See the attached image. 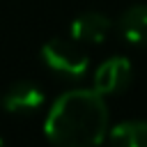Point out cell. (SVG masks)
<instances>
[{
  "mask_svg": "<svg viewBox=\"0 0 147 147\" xmlns=\"http://www.w3.org/2000/svg\"><path fill=\"white\" fill-rule=\"evenodd\" d=\"M44 133L51 142L64 147L99 145L108 136V108L103 94L92 90H69L57 96L44 119Z\"/></svg>",
  "mask_w": 147,
  "mask_h": 147,
  "instance_id": "1",
  "label": "cell"
},
{
  "mask_svg": "<svg viewBox=\"0 0 147 147\" xmlns=\"http://www.w3.org/2000/svg\"><path fill=\"white\" fill-rule=\"evenodd\" d=\"M41 62L62 78H80L87 74L90 60L76 39H51L41 46Z\"/></svg>",
  "mask_w": 147,
  "mask_h": 147,
  "instance_id": "2",
  "label": "cell"
},
{
  "mask_svg": "<svg viewBox=\"0 0 147 147\" xmlns=\"http://www.w3.org/2000/svg\"><path fill=\"white\" fill-rule=\"evenodd\" d=\"M131 74L133 67L126 57L122 55H113L108 60H103L96 71H94V90L99 94H119L129 87L131 83Z\"/></svg>",
  "mask_w": 147,
  "mask_h": 147,
  "instance_id": "3",
  "label": "cell"
},
{
  "mask_svg": "<svg viewBox=\"0 0 147 147\" xmlns=\"http://www.w3.org/2000/svg\"><path fill=\"white\" fill-rule=\"evenodd\" d=\"M0 106L11 115H32L44 106V90L32 80H18L2 92Z\"/></svg>",
  "mask_w": 147,
  "mask_h": 147,
  "instance_id": "4",
  "label": "cell"
},
{
  "mask_svg": "<svg viewBox=\"0 0 147 147\" xmlns=\"http://www.w3.org/2000/svg\"><path fill=\"white\" fill-rule=\"evenodd\" d=\"M110 18L101 11H85L80 16H76L69 25V34L71 39H76L78 44H101L108 32H110Z\"/></svg>",
  "mask_w": 147,
  "mask_h": 147,
  "instance_id": "5",
  "label": "cell"
},
{
  "mask_svg": "<svg viewBox=\"0 0 147 147\" xmlns=\"http://www.w3.org/2000/svg\"><path fill=\"white\" fill-rule=\"evenodd\" d=\"M117 30L124 41L147 46V5H133L117 18Z\"/></svg>",
  "mask_w": 147,
  "mask_h": 147,
  "instance_id": "6",
  "label": "cell"
},
{
  "mask_svg": "<svg viewBox=\"0 0 147 147\" xmlns=\"http://www.w3.org/2000/svg\"><path fill=\"white\" fill-rule=\"evenodd\" d=\"M106 140L119 147H147V122L145 119H126L108 129Z\"/></svg>",
  "mask_w": 147,
  "mask_h": 147,
  "instance_id": "7",
  "label": "cell"
},
{
  "mask_svg": "<svg viewBox=\"0 0 147 147\" xmlns=\"http://www.w3.org/2000/svg\"><path fill=\"white\" fill-rule=\"evenodd\" d=\"M0 145H2V138H0Z\"/></svg>",
  "mask_w": 147,
  "mask_h": 147,
  "instance_id": "8",
  "label": "cell"
}]
</instances>
